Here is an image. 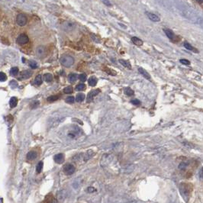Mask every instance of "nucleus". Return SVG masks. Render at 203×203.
I'll list each match as a JSON object with an SVG mask.
<instances>
[{"mask_svg": "<svg viewBox=\"0 0 203 203\" xmlns=\"http://www.w3.org/2000/svg\"><path fill=\"white\" fill-rule=\"evenodd\" d=\"M84 99H85V95H84V94H82V93H79V94H77L76 96V102H83V101L84 100Z\"/></svg>", "mask_w": 203, "mask_h": 203, "instance_id": "4be33fe9", "label": "nucleus"}, {"mask_svg": "<svg viewBox=\"0 0 203 203\" xmlns=\"http://www.w3.org/2000/svg\"><path fill=\"white\" fill-rule=\"evenodd\" d=\"M79 79L81 82H85L86 80V75L85 73H82L79 76Z\"/></svg>", "mask_w": 203, "mask_h": 203, "instance_id": "473e14b6", "label": "nucleus"}, {"mask_svg": "<svg viewBox=\"0 0 203 203\" xmlns=\"http://www.w3.org/2000/svg\"><path fill=\"white\" fill-rule=\"evenodd\" d=\"M163 31H164L166 35L167 36V38H170L171 41H173L176 38V35L174 34V33L171 30H170V29H164Z\"/></svg>", "mask_w": 203, "mask_h": 203, "instance_id": "9b49d317", "label": "nucleus"}, {"mask_svg": "<svg viewBox=\"0 0 203 203\" xmlns=\"http://www.w3.org/2000/svg\"><path fill=\"white\" fill-rule=\"evenodd\" d=\"M44 79L46 82L47 83H50L53 80V76L50 74V73H46L45 75L44 76Z\"/></svg>", "mask_w": 203, "mask_h": 203, "instance_id": "b1692460", "label": "nucleus"}, {"mask_svg": "<svg viewBox=\"0 0 203 203\" xmlns=\"http://www.w3.org/2000/svg\"><path fill=\"white\" fill-rule=\"evenodd\" d=\"M32 71L31 70H24L21 73V76L22 79H28L31 76Z\"/></svg>", "mask_w": 203, "mask_h": 203, "instance_id": "ddd939ff", "label": "nucleus"}, {"mask_svg": "<svg viewBox=\"0 0 203 203\" xmlns=\"http://www.w3.org/2000/svg\"><path fill=\"white\" fill-rule=\"evenodd\" d=\"M145 15H146L147 16V18H148L151 21H152V22H158L160 21V19L159 18V16L157 15L156 14H154V13H151V12H145Z\"/></svg>", "mask_w": 203, "mask_h": 203, "instance_id": "6e6552de", "label": "nucleus"}, {"mask_svg": "<svg viewBox=\"0 0 203 203\" xmlns=\"http://www.w3.org/2000/svg\"><path fill=\"white\" fill-rule=\"evenodd\" d=\"M180 63L184 64V65H189L190 64V62L188 60H186V59H181Z\"/></svg>", "mask_w": 203, "mask_h": 203, "instance_id": "e433bc0d", "label": "nucleus"}, {"mask_svg": "<svg viewBox=\"0 0 203 203\" xmlns=\"http://www.w3.org/2000/svg\"><path fill=\"white\" fill-rule=\"evenodd\" d=\"M19 73V68L18 67H12L10 70V74L13 76H17Z\"/></svg>", "mask_w": 203, "mask_h": 203, "instance_id": "a878e982", "label": "nucleus"}, {"mask_svg": "<svg viewBox=\"0 0 203 203\" xmlns=\"http://www.w3.org/2000/svg\"><path fill=\"white\" fill-rule=\"evenodd\" d=\"M37 156H38V154L37 152L35 151H30L27 154V160H34L37 158Z\"/></svg>", "mask_w": 203, "mask_h": 203, "instance_id": "f8f14e48", "label": "nucleus"}, {"mask_svg": "<svg viewBox=\"0 0 203 203\" xmlns=\"http://www.w3.org/2000/svg\"><path fill=\"white\" fill-rule=\"evenodd\" d=\"M60 64L65 67H70L71 66L73 65L74 64V59L73 57H72L71 56H69V55H64L63 56L60 60Z\"/></svg>", "mask_w": 203, "mask_h": 203, "instance_id": "f03ea898", "label": "nucleus"}, {"mask_svg": "<svg viewBox=\"0 0 203 203\" xmlns=\"http://www.w3.org/2000/svg\"><path fill=\"white\" fill-rule=\"evenodd\" d=\"M187 166H188V163H184V162H182L179 165V168H180V170H186V168Z\"/></svg>", "mask_w": 203, "mask_h": 203, "instance_id": "72a5a7b5", "label": "nucleus"}, {"mask_svg": "<svg viewBox=\"0 0 203 203\" xmlns=\"http://www.w3.org/2000/svg\"><path fill=\"white\" fill-rule=\"evenodd\" d=\"M10 86H11L12 88H15V87L18 86V83H17L16 81H15V80H12V81L10 82Z\"/></svg>", "mask_w": 203, "mask_h": 203, "instance_id": "4c0bfd02", "label": "nucleus"}, {"mask_svg": "<svg viewBox=\"0 0 203 203\" xmlns=\"http://www.w3.org/2000/svg\"><path fill=\"white\" fill-rule=\"evenodd\" d=\"M119 63L122 65V66H124L125 67L128 68V69H132V67H131V64L128 62V61H127V60H119Z\"/></svg>", "mask_w": 203, "mask_h": 203, "instance_id": "dca6fc26", "label": "nucleus"}, {"mask_svg": "<svg viewBox=\"0 0 203 203\" xmlns=\"http://www.w3.org/2000/svg\"><path fill=\"white\" fill-rule=\"evenodd\" d=\"M199 177H200V180H202V168H201V170H200V172H199Z\"/></svg>", "mask_w": 203, "mask_h": 203, "instance_id": "a19ab883", "label": "nucleus"}, {"mask_svg": "<svg viewBox=\"0 0 203 203\" xmlns=\"http://www.w3.org/2000/svg\"><path fill=\"white\" fill-rule=\"evenodd\" d=\"M54 161H55L57 163L61 164V163H63L64 161V156L63 154H57V155L54 156Z\"/></svg>", "mask_w": 203, "mask_h": 203, "instance_id": "9d476101", "label": "nucleus"}, {"mask_svg": "<svg viewBox=\"0 0 203 203\" xmlns=\"http://www.w3.org/2000/svg\"><path fill=\"white\" fill-rule=\"evenodd\" d=\"M184 47H186V49H187V50H192V51H193V52H195V53H198V52H199L198 50H196L194 47H192L190 44H189L188 42H184Z\"/></svg>", "mask_w": 203, "mask_h": 203, "instance_id": "f3484780", "label": "nucleus"}, {"mask_svg": "<svg viewBox=\"0 0 203 203\" xmlns=\"http://www.w3.org/2000/svg\"><path fill=\"white\" fill-rule=\"evenodd\" d=\"M39 104H40V102H39L38 101H34V102H32V103H31V109L37 108V107L39 105Z\"/></svg>", "mask_w": 203, "mask_h": 203, "instance_id": "f704fd0d", "label": "nucleus"}, {"mask_svg": "<svg viewBox=\"0 0 203 203\" xmlns=\"http://www.w3.org/2000/svg\"><path fill=\"white\" fill-rule=\"evenodd\" d=\"M63 171L66 175H72L75 172V167L72 164H66L63 169Z\"/></svg>", "mask_w": 203, "mask_h": 203, "instance_id": "39448f33", "label": "nucleus"}, {"mask_svg": "<svg viewBox=\"0 0 203 203\" xmlns=\"http://www.w3.org/2000/svg\"><path fill=\"white\" fill-rule=\"evenodd\" d=\"M36 54L38 57L42 58L46 55V49L44 46H38L36 49Z\"/></svg>", "mask_w": 203, "mask_h": 203, "instance_id": "0eeeda50", "label": "nucleus"}, {"mask_svg": "<svg viewBox=\"0 0 203 203\" xmlns=\"http://www.w3.org/2000/svg\"><path fill=\"white\" fill-rule=\"evenodd\" d=\"M59 98H60V96H58V95H51V96H49L47 98V101L48 102H54V101L58 100Z\"/></svg>", "mask_w": 203, "mask_h": 203, "instance_id": "bb28decb", "label": "nucleus"}, {"mask_svg": "<svg viewBox=\"0 0 203 203\" xmlns=\"http://www.w3.org/2000/svg\"><path fill=\"white\" fill-rule=\"evenodd\" d=\"M28 41H29V38H28V35H26L25 34H21L18 37V38H17V40H16L17 44H19V45H26L27 43H28Z\"/></svg>", "mask_w": 203, "mask_h": 203, "instance_id": "20e7f679", "label": "nucleus"}, {"mask_svg": "<svg viewBox=\"0 0 203 203\" xmlns=\"http://www.w3.org/2000/svg\"><path fill=\"white\" fill-rule=\"evenodd\" d=\"M124 92H125V93L127 95H128V96H131V95H133L134 94H135V92H134V91L132 90L131 88H129V87H126L125 90H124Z\"/></svg>", "mask_w": 203, "mask_h": 203, "instance_id": "393cba45", "label": "nucleus"}, {"mask_svg": "<svg viewBox=\"0 0 203 203\" xmlns=\"http://www.w3.org/2000/svg\"><path fill=\"white\" fill-rule=\"evenodd\" d=\"M34 83H35L37 86L41 85V83H42V77H41V75H38V76L35 77Z\"/></svg>", "mask_w": 203, "mask_h": 203, "instance_id": "412c9836", "label": "nucleus"}, {"mask_svg": "<svg viewBox=\"0 0 203 203\" xmlns=\"http://www.w3.org/2000/svg\"><path fill=\"white\" fill-rule=\"evenodd\" d=\"M95 191H96V189H95L94 187L90 186V187L87 188V192H90V193H92V192H95Z\"/></svg>", "mask_w": 203, "mask_h": 203, "instance_id": "58836bf2", "label": "nucleus"}, {"mask_svg": "<svg viewBox=\"0 0 203 203\" xmlns=\"http://www.w3.org/2000/svg\"><path fill=\"white\" fill-rule=\"evenodd\" d=\"M75 102V98L73 96H68L66 99V102L69 104H73Z\"/></svg>", "mask_w": 203, "mask_h": 203, "instance_id": "c85d7f7f", "label": "nucleus"}, {"mask_svg": "<svg viewBox=\"0 0 203 203\" xmlns=\"http://www.w3.org/2000/svg\"><path fill=\"white\" fill-rule=\"evenodd\" d=\"M131 102L133 105H140V101L138 100V99H133V100L131 101Z\"/></svg>", "mask_w": 203, "mask_h": 203, "instance_id": "c9c22d12", "label": "nucleus"}, {"mask_svg": "<svg viewBox=\"0 0 203 203\" xmlns=\"http://www.w3.org/2000/svg\"><path fill=\"white\" fill-rule=\"evenodd\" d=\"M77 78H78V76L76 73H71L70 75H69V78L68 79H69V81L70 83H74V82L76 81Z\"/></svg>", "mask_w": 203, "mask_h": 203, "instance_id": "aec40b11", "label": "nucleus"}, {"mask_svg": "<svg viewBox=\"0 0 203 203\" xmlns=\"http://www.w3.org/2000/svg\"><path fill=\"white\" fill-rule=\"evenodd\" d=\"M43 166H44V163H43L42 161H41V162H39V163H38V165H37V166H36V171H37L38 173H40L42 171Z\"/></svg>", "mask_w": 203, "mask_h": 203, "instance_id": "5701e85b", "label": "nucleus"}, {"mask_svg": "<svg viewBox=\"0 0 203 203\" xmlns=\"http://www.w3.org/2000/svg\"><path fill=\"white\" fill-rule=\"evenodd\" d=\"M6 80H7L6 75H5L4 73L0 72V82H5Z\"/></svg>", "mask_w": 203, "mask_h": 203, "instance_id": "7c9ffc66", "label": "nucleus"}, {"mask_svg": "<svg viewBox=\"0 0 203 203\" xmlns=\"http://www.w3.org/2000/svg\"><path fill=\"white\" fill-rule=\"evenodd\" d=\"M131 41L133 42V44H135L137 46H141L143 45V41L140 40V38H137V37H132L131 38Z\"/></svg>", "mask_w": 203, "mask_h": 203, "instance_id": "2eb2a0df", "label": "nucleus"}, {"mask_svg": "<svg viewBox=\"0 0 203 203\" xmlns=\"http://www.w3.org/2000/svg\"><path fill=\"white\" fill-rule=\"evenodd\" d=\"M73 91V89L72 86H67V87H66L64 90V92L66 93V94H69V93H72Z\"/></svg>", "mask_w": 203, "mask_h": 203, "instance_id": "c756f323", "label": "nucleus"}, {"mask_svg": "<svg viewBox=\"0 0 203 203\" xmlns=\"http://www.w3.org/2000/svg\"><path fill=\"white\" fill-rule=\"evenodd\" d=\"M86 89V86L83 84V83H80V84H78L76 86V90L77 91H82Z\"/></svg>", "mask_w": 203, "mask_h": 203, "instance_id": "cd10ccee", "label": "nucleus"}, {"mask_svg": "<svg viewBox=\"0 0 203 203\" xmlns=\"http://www.w3.org/2000/svg\"><path fill=\"white\" fill-rule=\"evenodd\" d=\"M75 27H76L75 24L70 22H64L62 24V28L65 31H71L75 28Z\"/></svg>", "mask_w": 203, "mask_h": 203, "instance_id": "423d86ee", "label": "nucleus"}, {"mask_svg": "<svg viewBox=\"0 0 203 203\" xmlns=\"http://www.w3.org/2000/svg\"><path fill=\"white\" fill-rule=\"evenodd\" d=\"M99 92H100V90H95L91 91L88 94V95H87V102H92L94 96H95L96 95H98Z\"/></svg>", "mask_w": 203, "mask_h": 203, "instance_id": "1a4fd4ad", "label": "nucleus"}, {"mask_svg": "<svg viewBox=\"0 0 203 203\" xmlns=\"http://www.w3.org/2000/svg\"><path fill=\"white\" fill-rule=\"evenodd\" d=\"M28 22V19L26 17V15L22 13H20L17 15V18H16V23L17 24H19V26L22 27L24 26Z\"/></svg>", "mask_w": 203, "mask_h": 203, "instance_id": "7ed1b4c3", "label": "nucleus"}, {"mask_svg": "<svg viewBox=\"0 0 203 203\" xmlns=\"http://www.w3.org/2000/svg\"><path fill=\"white\" fill-rule=\"evenodd\" d=\"M102 2H103L105 5H106L107 6H109V7L112 6V4H111V2H110L109 0H102Z\"/></svg>", "mask_w": 203, "mask_h": 203, "instance_id": "ea45409f", "label": "nucleus"}, {"mask_svg": "<svg viewBox=\"0 0 203 203\" xmlns=\"http://www.w3.org/2000/svg\"><path fill=\"white\" fill-rule=\"evenodd\" d=\"M97 82H98L97 79H96L95 77H94V76L90 77V78L89 79V80H88L89 85L91 86H95L97 84Z\"/></svg>", "mask_w": 203, "mask_h": 203, "instance_id": "6ab92c4d", "label": "nucleus"}, {"mask_svg": "<svg viewBox=\"0 0 203 203\" xmlns=\"http://www.w3.org/2000/svg\"><path fill=\"white\" fill-rule=\"evenodd\" d=\"M179 8H180L181 12H182V13L184 15V16H185L186 18H187L188 19L192 20V21H193V19H196V20L198 19H197V15H196V13H194V12H192V10L191 8H188L186 5H179Z\"/></svg>", "mask_w": 203, "mask_h": 203, "instance_id": "f257e3e1", "label": "nucleus"}, {"mask_svg": "<svg viewBox=\"0 0 203 203\" xmlns=\"http://www.w3.org/2000/svg\"><path fill=\"white\" fill-rule=\"evenodd\" d=\"M196 1H197L199 4H201V5L203 3V0H196Z\"/></svg>", "mask_w": 203, "mask_h": 203, "instance_id": "79ce46f5", "label": "nucleus"}, {"mask_svg": "<svg viewBox=\"0 0 203 203\" xmlns=\"http://www.w3.org/2000/svg\"><path fill=\"white\" fill-rule=\"evenodd\" d=\"M138 71H139L140 73H141V74L144 76V78H146L147 80H151V75H150L144 69H143V68H139V69H138Z\"/></svg>", "mask_w": 203, "mask_h": 203, "instance_id": "4468645a", "label": "nucleus"}, {"mask_svg": "<svg viewBox=\"0 0 203 203\" xmlns=\"http://www.w3.org/2000/svg\"><path fill=\"white\" fill-rule=\"evenodd\" d=\"M17 104H18V99L17 98L15 97H12L11 98L10 101H9V105L12 108H15L17 106Z\"/></svg>", "mask_w": 203, "mask_h": 203, "instance_id": "a211bd4d", "label": "nucleus"}, {"mask_svg": "<svg viewBox=\"0 0 203 203\" xmlns=\"http://www.w3.org/2000/svg\"><path fill=\"white\" fill-rule=\"evenodd\" d=\"M29 66L31 67V68L32 69H35V68L38 67V64L34 61V60H31L29 62Z\"/></svg>", "mask_w": 203, "mask_h": 203, "instance_id": "2f4dec72", "label": "nucleus"}]
</instances>
